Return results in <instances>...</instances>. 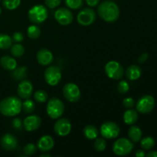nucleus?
I'll return each instance as SVG.
<instances>
[{"mask_svg": "<svg viewBox=\"0 0 157 157\" xmlns=\"http://www.w3.org/2000/svg\"><path fill=\"white\" fill-rule=\"evenodd\" d=\"M98 14L104 21L112 23L119 18L120 9L114 2L106 0L98 5Z\"/></svg>", "mask_w": 157, "mask_h": 157, "instance_id": "nucleus-1", "label": "nucleus"}, {"mask_svg": "<svg viewBox=\"0 0 157 157\" xmlns=\"http://www.w3.org/2000/svg\"><path fill=\"white\" fill-rule=\"evenodd\" d=\"M21 107L22 102L20 98L14 96L8 97L0 102V113L3 116L12 117L21 113Z\"/></svg>", "mask_w": 157, "mask_h": 157, "instance_id": "nucleus-2", "label": "nucleus"}, {"mask_svg": "<svg viewBox=\"0 0 157 157\" xmlns=\"http://www.w3.org/2000/svg\"><path fill=\"white\" fill-rule=\"evenodd\" d=\"M48 16L47 8L43 5H35L32 6L28 12V17L31 22L34 24L43 23Z\"/></svg>", "mask_w": 157, "mask_h": 157, "instance_id": "nucleus-3", "label": "nucleus"}, {"mask_svg": "<svg viewBox=\"0 0 157 157\" xmlns=\"http://www.w3.org/2000/svg\"><path fill=\"white\" fill-rule=\"evenodd\" d=\"M46 112L48 116L53 120L58 119L64 112V104L57 98H52L48 101L46 106Z\"/></svg>", "mask_w": 157, "mask_h": 157, "instance_id": "nucleus-4", "label": "nucleus"}, {"mask_svg": "<svg viewBox=\"0 0 157 157\" xmlns=\"http://www.w3.org/2000/svg\"><path fill=\"white\" fill-rule=\"evenodd\" d=\"M134 148L133 142L127 138L117 139L113 145V152L117 156H123L130 154Z\"/></svg>", "mask_w": 157, "mask_h": 157, "instance_id": "nucleus-5", "label": "nucleus"}, {"mask_svg": "<svg viewBox=\"0 0 157 157\" xmlns=\"http://www.w3.org/2000/svg\"><path fill=\"white\" fill-rule=\"evenodd\" d=\"M100 133L104 139H115L119 136L121 133V128L119 125L115 122L107 121L101 126Z\"/></svg>", "mask_w": 157, "mask_h": 157, "instance_id": "nucleus-6", "label": "nucleus"}, {"mask_svg": "<svg viewBox=\"0 0 157 157\" xmlns=\"http://www.w3.org/2000/svg\"><path fill=\"white\" fill-rule=\"evenodd\" d=\"M104 71L109 78L113 80H120L124 74V69L118 61H110L106 64Z\"/></svg>", "mask_w": 157, "mask_h": 157, "instance_id": "nucleus-7", "label": "nucleus"}, {"mask_svg": "<svg viewBox=\"0 0 157 157\" xmlns=\"http://www.w3.org/2000/svg\"><path fill=\"white\" fill-rule=\"evenodd\" d=\"M61 71L57 66H49L45 69L44 78L45 82L50 86H56L61 80Z\"/></svg>", "mask_w": 157, "mask_h": 157, "instance_id": "nucleus-8", "label": "nucleus"}, {"mask_svg": "<svg viewBox=\"0 0 157 157\" xmlns=\"http://www.w3.org/2000/svg\"><path fill=\"white\" fill-rule=\"evenodd\" d=\"M64 98L71 103H76L81 98V90L79 87L75 83H67L62 89Z\"/></svg>", "mask_w": 157, "mask_h": 157, "instance_id": "nucleus-9", "label": "nucleus"}, {"mask_svg": "<svg viewBox=\"0 0 157 157\" xmlns=\"http://www.w3.org/2000/svg\"><path fill=\"white\" fill-rule=\"evenodd\" d=\"M96 12L90 8H84L81 9L77 15V21L78 24L82 26L90 25L96 21Z\"/></svg>", "mask_w": 157, "mask_h": 157, "instance_id": "nucleus-10", "label": "nucleus"}, {"mask_svg": "<svg viewBox=\"0 0 157 157\" xmlns=\"http://www.w3.org/2000/svg\"><path fill=\"white\" fill-rule=\"evenodd\" d=\"M136 110L143 114L150 113L155 107V100L151 95H144L136 103Z\"/></svg>", "mask_w": 157, "mask_h": 157, "instance_id": "nucleus-11", "label": "nucleus"}, {"mask_svg": "<svg viewBox=\"0 0 157 157\" xmlns=\"http://www.w3.org/2000/svg\"><path fill=\"white\" fill-rule=\"evenodd\" d=\"M55 18L61 25H68L73 21L74 15L68 8L61 7L55 12Z\"/></svg>", "mask_w": 157, "mask_h": 157, "instance_id": "nucleus-12", "label": "nucleus"}, {"mask_svg": "<svg viewBox=\"0 0 157 157\" xmlns=\"http://www.w3.org/2000/svg\"><path fill=\"white\" fill-rule=\"evenodd\" d=\"M71 123L67 118H58L54 125V131L60 136H67L71 131Z\"/></svg>", "mask_w": 157, "mask_h": 157, "instance_id": "nucleus-13", "label": "nucleus"}, {"mask_svg": "<svg viewBox=\"0 0 157 157\" xmlns=\"http://www.w3.org/2000/svg\"><path fill=\"white\" fill-rule=\"evenodd\" d=\"M33 92V85L29 80L23 79L18 84L17 94L21 99H29Z\"/></svg>", "mask_w": 157, "mask_h": 157, "instance_id": "nucleus-14", "label": "nucleus"}, {"mask_svg": "<svg viewBox=\"0 0 157 157\" xmlns=\"http://www.w3.org/2000/svg\"><path fill=\"white\" fill-rule=\"evenodd\" d=\"M41 124V119L37 115H30L23 121V127L26 131L32 132L38 130Z\"/></svg>", "mask_w": 157, "mask_h": 157, "instance_id": "nucleus-15", "label": "nucleus"}, {"mask_svg": "<svg viewBox=\"0 0 157 157\" xmlns=\"http://www.w3.org/2000/svg\"><path fill=\"white\" fill-rule=\"evenodd\" d=\"M36 59L38 64L42 66L50 65L54 60L53 54L47 48H41L36 55Z\"/></svg>", "mask_w": 157, "mask_h": 157, "instance_id": "nucleus-16", "label": "nucleus"}, {"mask_svg": "<svg viewBox=\"0 0 157 157\" xmlns=\"http://www.w3.org/2000/svg\"><path fill=\"white\" fill-rule=\"evenodd\" d=\"M54 146H55V141L52 136L49 135H44L41 136L37 143V148L42 153H46L52 150Z\"/></svg>", "mask_w": 157, "mask_h": 157, "instance_id": "nucleus-17", "label": "nucleus"}, {"mask_svg": "<svg viewBox=\"0 0 157 157\" xmlns=\"http://www.w3.org/2000/svg\"><path fill=\"white\" fill-rule=\"evenodd\" d=\"M1 147L7 151H12L15 150L18 146V140L13 135L6 133L0 140Z\"/></svg>", "mask_w": 157, "mask_h": 157, "instance_id": "nucleus-18", "label": "nucleus"}, {"mask_svg": "<svg viewBox=\"0 0 157 157\" xmlns=\"http://www.w3.org/2000/svg\"><path fill=\"white\" fill-rule=\"evenodd\" d=\"M126 77L130 81H136L140 78L142 75V70L140 67L135 64L130 65L125 71Z\"/></svg>", "mask_w": 157, "mask_h": 157, "instance_id": "nucleus-19", "label": "nucleus"}, {"mask_svg": "<svg viewBox=\"0 0 157 157\" xmlns=\"http://www.w3.org/2000/svg\"><path fill=\"white\" fill-rule=\"evenodd\" d=\"M0 64L5 70L10 71L17 67L16 60L9 55H5V56L2 57L0 59Z\"/></svg>", "mask_w": 157, "mask_h": 157, "instance_id": "nucleus-20", "label": "nucleus"}, {"mask_svg": "<svg viewBox=\"0 0 157 157\" xmlns=\"http://www.w3.org/2000/svg\"><path fill=\"white\" fill-rule=\"evenodd\" d=\"M124 121L127 125H133L138 121V113L133 109H127L124 113Z\"/></svg>", "mask_w": 157, "mask_h": 157, "instance_id": "nucleus-21", "label": "nucleus"}, {"mask_svg": "<svg viewBox=\"0 0 157 157\" xmlns=\"http://www.w3.org/2000/svg\"><path fill=\"white\" fill-rule=\"evenodd\" d=\"M142 130L137 126L132 125L128 130L129 139L133 143H138L142 139Z\"/></svg>", "mask_w": 157, "mask_h": 157, "instance_id": "nucleus-22", "label": "nucleus"}, {"mask_svg": "<svg viewBox=\"0 0 157 157\" xmlns=\"http://www.w3.org/2000/svg\"><path fill=\"white\" fill-rule=\"evenodd\" d=\"M83 133L87 140H95L98 137L99 132H98V128L95 126L87 125L86 127H84V130H83Z\"/></svg>", "mask_w": 157, "mask_h": 157, "instance_id": "nucleus-23", "label": "nucleus"}, {"mask_svg": "<svg viewBox=\"0 0 157 157\" xmlns=\"http://www.w3.org/2000/svg\"><path fill=\"white\" fill-rule=\"evenodd\" d=\"M27 76V67L22 66L12 71V77L15 81H21Z\"/></svg>", "mask_w": 157, "mask_h": 157, "instance_id": "nucleus-24", "label": "nucleus"}, {"mask_svg": "<svg viewBox=\"0 0 157 157\" xmlns=\"http://www.w3.org/2000/svg\"><path fill=\"white\" fill-rule=\"evenodd\" d=\"M41 35V29L36 25V24L32 25L29 26L27 29V35L29 38L31 39H37L40 37Z\"/></svg>", "mask_w": 157, "mask_h": 157, "instance_id": "nucleus-25", "label": "nucleus"}, {"mask_svg": "<svg viewBox=\"0 0 157 157\" xmlns=\"http://www.w3.org/2000/svg\"><path fill=\"white\" fill-rule=\"evenodd\" d=\"M12 38L6 34H0V49H9L12 45Z\"/></svg>", "mask_w": 157, "mask_h": 157, "instance_id": "nucleus-26", "label": "nucleus"}, {"mask_svg": "<svg viewBox=\"0 0 157 157\" xmlns=\"http://www.w3.org/2000/svg\"><path fill=\"white\" fill-rule=\"evenodd\" d=\"M48 94L47 92L44 90H37L34 93V99L36 102L39 103V104H44L48 101Z\"/></svg>", "mask_w": 157, "mask_h": 157, "instance_id": "nucleus-27", "label": "nucleus"}, {"mask_svg": "<svg viewBox=\"0 0 157 157\" xmlns=\"http://www.w3.org/2000/svg\"><path fill=\"white\" fill-rule=\"evenodd\" d=\"M155 145V140L152 136H147L140 140V147L145 150H150Z\"/></svg>", "mask_w": 157, "mask_h": 157, "instance_id": "nucleus-28", "label": "nucleus"}, {"mask_svg": "<svg viewBox=\"0 0 157 157\" xmlns=\"http://www.w3.org/2000/svg\"><path fill=\"white\" fill-rule=\"evenodd\" d=\"M11 53L14 57H16V58L21 57L25 53L24 46L19 43L13 44L11 46Z\"/></svg>", "mask_w": 157, "mask_h": 157, "instance_id": "nucleus-29", "label": "nucleus"}, {"mask_svg": "<svg viewBox=\"0 0 157 157\" xmlns=\"http://www.w3.org/2000/svg\"><path fill=\"white\" fill-rule=\"evenodd\" d=\"M21 4V0H2V6L7 10H15Z\"/></svg>", "mask_w": 157, "mask_h": 157, "instance_id": "nucleus-30", "label": "nucleus"}, {"mask_svg": "<svg viewBox=\"0 0 157 157\" xmlns=\"http://www.w3.org/2000/svg\"><path fill=\"white\" fill-rule=\"evenodd\" d=\"M21 108L24 110L25 113H31L35 110V104L32 100L30 99V98L25 99V101L22 103V107H21Z\"/></svg>", "mask_w": 157, "mask_h": 157, "instance_id": "nucleus-31", "label": "nucleus"}, {"mask_svg": "<svg viewBox=\"0 0 157 157\" xmlns=\"http://www.w3.org/2000/svg\"><path fill=\"white\" fill-rule=\"evenodd\" d=\"M84 4V0H65V5L68 9L77 10L81 9Z\"/></svg>", "mask_w": 157, "mask_h": 157, "instance_id": "nucleus-32", "label": "nucleus"}, {"mask_svg": "<svg viewBox=\"0 0 157 157\" xmlns=\"http://www.w3.org/2000/svg\"><path fill=\"white\" fill-rule=\"evenodd\" d=\"M94 147L96 151L98 152H103L105 150L107 147V142L103 138H96L94 144Z\"/></svg>", "mask_w": 157, "mask_h": 157, "instance_id": "nucleus-33", "label": "nucleus"}, {"mask_svg": "<svg viewBox=\"0 0 157 157\" xmlns=\"http://www.w3.org/2000/svg\"><path fill=\"white\" fill-rule=\"evenodd\" d=\"M130 90V85L125 80H121L117 84V91L121 94H125Z\"/></svg>", "mask_w": 157, "mask_h": 157, "instance_id": "nucleus-34", "label": "nucleus"}, {"mask_svg": "<svg viewBox=\"0 0 157 157\" xmlns=\"http://www.w3.org/2000/svg\"><path fill=\"white\" fill-rule=\"evenodd\" d=\"M37 150V147L34 144H27L23 148V152L26 156H32L35 154Z\"/></svg>", "mask_w": 157, "mask_h": 157, "instance_id": "nucleus-35", "label": "nucleus"}, {"mask_svg": "<svg viewBox=\"0 0 157 157\" xmlns=\"http://www.w3.org/2000/svg\"><path fill=\"white\" fill-rule=\"evenodd\" d=\"M61 0H44L46 6L49 9H55L60 6Z\"/></svg>", "mask_w": 157, "mask_h": 157, "instance_id": "nucleus-36", "label": "nucleus"}, {"mask_svg": "<svg viewBox=\"0 0 157 157\" xmlns=\"http://www.w3.org/2000/svg\"><path fill=\"white\" fill-rule=\"evenodd\" d=\"M123 104L127 109L133 108L135 105V101L132 98H126L123 101Z\"/></svg>", "mask_w": 157, "mask_h": 157, "instance_id": "nucleus-37", "label": "nucleus"}, {"mask_svg": "<svg viewBox=\"0 0 157 157\" xmlns=\"http://www.w3.org/2000/svg\"><path fill=\"white\" fill-rule=\"evenodd\" d=\"M12 41H15L16 43H20L23 41L24 39V35L21 32H15V33L12 35Z\"/></svg>", "mask_w": 157, "mask_h": 157, "instance_id": "nucleus-38", "label": "nucleus"}, {"mask_svg": "<svg viewBox=\"0 0 157 157\" xmlns=\"http://www.w3.org/2000/svg\"><path fill=\"white\" fill-rule=\"evenodd\" d=\"M12 126H13V127L15 129V130H21V129L22 128L23 122L20 118H18V117L15 118V119L12 121Z\"/></svg>", "mask_w": 157, "mask_h": 157, "instance_id": "nucleus-39", "label": "nucleus"}, {"mask_svg": "<svg viewBox=\"0 0 157 157\" xmlns=\"http://www.w3.org/2000/svg\"><path fill=\"white\" fill-rule=\"evenodd\" d=\"M85 2L86 4L90 7H95L100 3V0H85Z\"/></svg>", "mask_w": 157, "mask_h": 157, "instance_id": "nucleus-40", "label": "nucleus"}, {"mask_svg": "<svg viewBox=\"0 0 157 157\" xmlns=\"http://www.w3.org/2000/svg\"><path fill=\"white\" fill-rule=\"evenodd\" d=\"M148 57L149 55L147 53L142 54V55L138 58V62L141 63V64H142V63H144L147 59H148Z\"/></svg>", "mask_w": 157, "mask_h": 157, "instance_id": "nucleus-41", "label": "nucleus"}, {"mask_svg": "<svg viewBox=\"0 0 157 157\" xmlns=\"http://www.w3.org/2000/svg\"><path fill=\"white\" fill-rule=\"evenodd\" d=\"M135 155H136V157H144V156H146V153H144V150H138L137 151H136V154H135Z\"/></svg>", "mask_w": 157, "mask_h": 157, "instance_id": "nucleus-42", "label": "nucleus"}, {"mask_svg": "<svg viewBox=\"0 0 157 157\" xmlns=\"http://www.w3.org/2000/svg\"><path fill=\"white\" fill-rule=\"evenodd\" d=\"M147 157H157V151H150L147 154H146Z\"/></svg>", "mask_w": 157, "mask_h": 157, "instance_id": "nucleus-43", "label": "nucleus"}, {"mask_svg": "<svg viewBox=\"0 0 157 157\" xmlns=\"http://www.w3.org/2000/svg\"><path fill=\"white\" fill-rule=\"evenodd\" d=\"M50 154H48V153H44V154H41L40 155V157H51Z\"/></svg>", "mask_w": 157, "mask_h": 157, "instance_id": "nucleus-44", "label": "nucleus"}, {"mask_svg": "<svg viewBox=\"0 0 157 157\" xmlns=\"http://www.w3.org/2000/svg\"><path fill=\"white\" fill-rule=\"evenodd\" d=\"M2 14V9H1V7H0V15H1Z\"/></svg>", "mask_w": 157, "mask_h": 157, "instance_id": "nucleus-45", "label": "nucleus"}, {"mask_svg": "<svg viewBox=\"0 0 157 157\" xmlns=\"http://www.w3.org/2000/svg\"><path fill=\"white\" fill-rule=\"evenodd\" d=\"M0 1H1V0H0Z\"/></svg>", "mask_w": 157, "mask_h": 157, "instance_id": "nucleus-46", "label": "nucleus"}]
</instances>
